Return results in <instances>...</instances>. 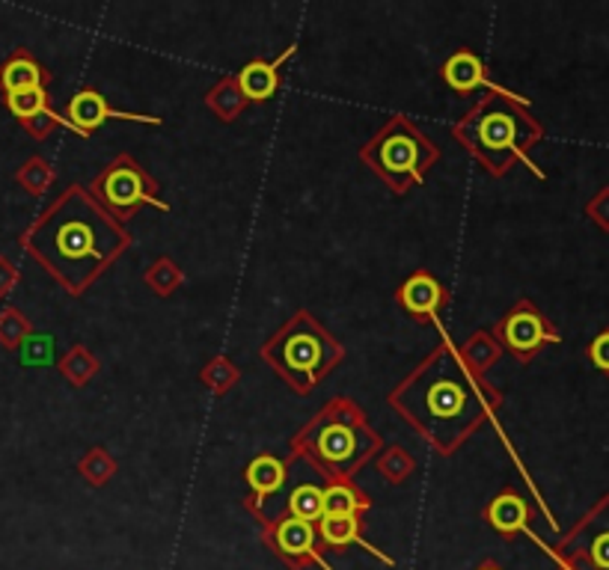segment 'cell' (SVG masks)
<instances>
[{"mask_svg":"<svg viewBox=\"0 0 609 570\" xmlns=\"http://www.w3.org/2000/svg\"><path fill=\"white\" fill-rule=\"evenodd\" d=\"M487 517H491V523H494L499 532L527 529V505H524V499L512 497V493L496 499Z\"/></svg>","mask_w":609,"mask_h":570,"instance_id":"cell-15","label":"cell"},{"mask_svg":"<svg viewBox=\"0 0 609 570\" xmlns=\"http://www.w3.org/2000/svg\"><path fill=\"white\" fill-rule=\"evenodd\" d=\"M283 479H286V469H283V464L277 458H256L248 467L250 488L256 490L258 499L274 493L283 485Z\"/></svg>","mask_w":609,"mask_h":570,"instance_id":"cell-16","label":"cell"},{"mask_svg":"<svg viewBox=\"0 0 609 570\" xmlns=\"http://www.w3.org/2000/svg\"><path fill=\"white\" fill-rule=\"evenodd\" d=\"M475 137H479V146L487 149L494 155H508L517 149V128H515V116L506 111H491L487 116L479 119L475 125Z\"/></svg>","mask_w":609,"mask_h":570,"instance_id":"cell-6","label":"cell"},{"mask_svg":"<svg viewBox=\"0 0 609 570\" xmlns=\"http://www.w3.org/2000/svg\"><path fill=\"white\" fill-rule=\"evenodd\" d=\"M591 559H595L598 568L609 570V535H600V538H595V544H591Z\"/></svg>","mask_w":609,"mask_h":570,"instance_id":"cell-21","label":"cell"},{"mask_svg":"<svg viewBox=\"0 0 609 570\" xmlns=\"http://www.w3.org/2000/svg\"><path fill=\"white\" fill-rule=\"evenodd\" d=\"M39 253L48 255V265L69 280L72 288H81L90 276L104 265L107 255L123 247V232L102 217L93 203H83V196H72L54 214V220L39 229Z\"/></svg>","mask_w":609,"mask_h":570,"instance_id":"cell-1","label":"cell"},{"mask_svg":"<svg viewBox=\"0 0 609 570\" xmlns=\"http://www.w3.org/2000/svg\"><path fill=\"white\" fill-rule=\"evenodd\" d=\"M506 342L515 347V351H524V354H527V351L538 347L541 342H556V337L548 333L544 324H541L532 312H517V316L508 318Z\"/></svg>","mask_w":609,"mask_h":570,"instance_id":"cell-11","label":"cell"},{"mask_svg":"<svg viewBox=\"0 0 609 570\" xmlns=\"http://www.w3.org/2000/svg\"><path fill=\"white\" fill-rule=\"evenodd\" d=\"M479 401H475L473 389H467L461 380H455V377H432V384H428V392H425V410L420 413H413V417L420 419V422H432V434L440 431V425H452L458 419H467L470 417V410L479 413L475 408ZM482 417V413H479Z\"/></svg>","mask_w":609,"mask_h":570,"instance_id":"cell-2","label":"cell"},{"mask_svg":"<svg viewBox=\"0 0 609 570\" xmlns=\"http://www.w3.org/2000/svg\"><path fill=\"white\" fill-rule=\"evenodd\" d=\"M291 52H286L279 60L274 62H250V66H244L241 69V78H238V83H241V92L248 95V99H256V102H265V99H271L274 92H277V69L279 62L286 60Z\"/></svg>","mask_w":609,"mask_h":570,"instance_id":"cell-9","label":"cell"},{"mask_svg":"<svg viewBox=\"0 0 609 570\" xmlns=\"http://www.w3.org/2000/svg\"><path fill=\"white\" fill-rule=\"evenodd\" d=\"M321 366V342L312 333H295L283 345V368L291 377L310 380L312 372Z\"/></svg>","mask_w":609,"mask_h":570,"instance_id":"cell-7","label":"cell"},{"mask_svg":"<svg viewBox=\"0 0 609 570\" xmlns=\"http://www.w3.org/2000/svg\"><path fill=\"white\" fill-rule=\"evenodd\" d=\"M416 158H420V149H416V140H413L411 134H387L381 146H378V163H381L383 173L390 175L413 173L420 179V173H416Z\"/></svg>","mask_w":609,"mask_h":570,"instance_id":"cell-5","label":"cell"},{"mask_svg":"<svg viewBox=\"0 0 609 570\" xmlns=\"http://www.w3.org/2000/svg\"><path fill=\"white\" fill-rule=\"evenodd\" d=\"M482 570H496V568H482Z\"/></svg>","mask_w":609,"mask_h":570,"instance_id":"cell-23","label":"cell"},{"mask_svg":"<svg viewBox=\"0 0 609 570\" xmlns=\"http://www.w3.org/2000/svg\"><path fill=\"white\" fill-rule=\"evenodd\" d=\"M321 538L328 540V544H333V547L360 544V547H366L369 552H375L383 565H393L390 556H383V552H378L360 538V523H357V517H348V514H340V517H336V514H324V517H321Z\"/></svg>","mask_w":609,"mask_h":570,"instance_id":"cell-10","label":"cell"},{"mask_svg":"<svg viewBox=\"0 0 609 570\" xmlns=\"http://www.w3.org/2000/svg\"><path fill=\"white\" fill-rule=\"evenodd\" d=\"M363 509L360 497L354 493L352 488L345 485H333V488L324 490V514H348V517H357V511Z\"/></svg>","mask_w":609,"mask_h":570,"instance_id":"cell-20","label":"cell"},{"mask_svg":"<svg viewBox=\"0 0 609 570\" xmlns=\"http://www.w3.org/2000/svg\"><path fill=\"white\" fill-rule=\"evenodd\" d=\"M591 360H595V366L607 368L609 372V333H604V337L591 345Z\"/></svg>","mask_w":609,"mask_h":570,"instance_id":"cell-22","label":"cell"},{"mask_svg":"<svg viewBox=\"0 0 609 570\" xmlns=\"http://www.w3.org/2000/svg\"><path fill=\"white\" fill-rule=\"evenodd\" d=\"M440 297L444 295H440L437 280H432V276L425 274L411 276L402 288V304L407 306L411 312H416V316H428V312H434L437 304H440Z\"/></svg>","mask_w":609,"mask_h":570,"instance_id":"cell-13","label":"cell"},{"mask_svg":"<svg viewBox=\"0 0 609 570\" xmlns=\"http://www.w3.org/2000/svg\"><path fill=\"white\" fill-rule=\"evenodd\" d=\"M102 194L104 200L114 205V208H119V212H128V208L137 203H152L166 212V205L146 191L143 179H140V173H135L131 167H123V170H114V173L107 175L102 184Z\"/></svg>","mask_w":609,"mask_h":570,"instance_id":"cell-3","label":"cell"},{"mask_svg":"<svg viewBox=\"0 0 609 570\" xmlns=\"http://www.w3.org/2000/svg\"><path fill=\"white\" fill-rule=\"evenodd\" d=\"M7 104H10V111L19 116V119H33V116H39L45 113L48 116V104H45V90L42 87H33V90H21V92H10L7 95Z\"/></svg>","mask_w":609,"mask_h":570,"instance_id":"cell-19","label":"cell"},{"mask_svg":"<svg viewBox=\"0 0 609 570\" xmlns=\"http://www.w3.org/2000/svg\"><path fill=\"white\" fill-rule=\"evenodd\" d=\"M319 452L321 458H328L331 464H348L357 452V437H354L352 428L345 425H331L321 431L319 437Z\"/></svg>","mask_w":609,"mask_h":570,"instance_id":"cell-14","label":"cell"},{"mask_svg":"<svg viewBox=\"0 0 609 570\" xmlns=\"http://www.w3.org/2000/svg\"><path fill=\"white\" fill-rule=\"evenodd\" d=\"M0 83H3L7 95H10V92L33 90V87H42V71H39V66H36V62L19 57V60H12V62H7V66H3Z\"/></svg>","mask_w":609,"mask_h":570,"instance_id":"cell-17","label":"cell"},{"mask_svg":"<svg viewBox=\"0 0 609 570\" xmlns=\"http://www.w3.org/2000/svg\"><path fill=\"white\" fill-rule=\"evenodd\" d=\"M444 78L455 92H470V90H475V87L487 83L485 69H482L479 57H473V54H467V52L455 54L452 60L446 62Z\"/></svg>","mask_w":609,"mask_h":570,"instance_id":"cell-12","label":"cell"},{"mask_svg":"<svg viewBox=\"0 0 609 570\" xmlns=\"http://www.w3.org/2000/svg\"><path fill=\"white\" fill-rule=\"evenodd\" d=\"M291 514L298 520H321L324 517V490L312 488V485H303L291 493V502H289Z\"/></svg>","mask_w":609,"mask_h":570,"instance_id":"cell-18","label":"cell"},{"mask_svg":"<svg viewBox=\"0 0 609 570\" xmlns=\"http://www.w3.org/2000/svg\"><path fill=\"white\" fill-rule=\"evenodd\" d=\"M104 119H140V123H161V119H152V116H128V113H114L99 92L87 90L78 92L69 104V123L78 128L81 134L93 132Z\"/></svg>","mask_w":609,"mask_h":570,"instance_id":"cell-4","label":"cell"},{"mask_svg":"<svg viewBox=\"0 0 609 570\" xmlns=\"http://www.w3.org/2000/svg\"><path fill=\"white\" fill-rule=\"evenodd\" d=\"M277 544L279 550L289 552V556H310L315 559L324 570H331L328 561L319 559V552H315V529H312V523L307 520H298V517H289L279 523V532H277Z\"/></svg>","mask_w":609,"mask_h":570,"instance_id":"cell-8","label":"cell"}]
</instances>
